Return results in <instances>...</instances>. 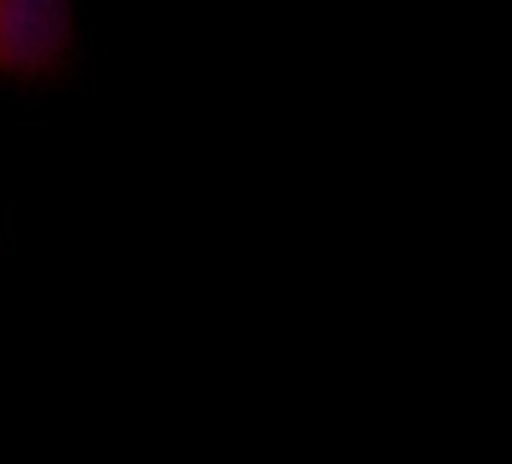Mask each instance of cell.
<instances>
[{"mask_svg": "<svg viewBox=\"0 0 512 464\" xmlns=\"http://www.w3.org/2000/svg\"><path fill=\"white\" fill-rule=\"evenodd\" d=\"M75 57L69 0H0V81L39 87Z\"/></svg>", "mask_w": 512, "mask_h": 464, "instance_id": "cell-1", "label": "cell"}]
</instances>
